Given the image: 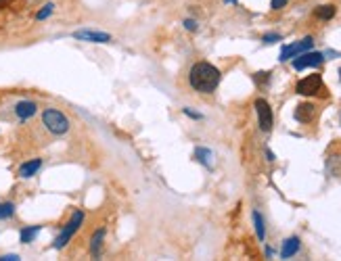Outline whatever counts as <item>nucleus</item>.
<instances>
[{
  "mask_svg": "<svg viewBox=\"0 0 341 261\" xmlns=\"http://www.w3.org/2000/svg\"><path fill=\"white\" fill-rule=\"evenodd\" d=\"M220 71L218 67H214L212 63H195L189 71V84L193 90H197L201 94H212L220 84Z\"/></svg>",
  "mask_w": 341,
  "mask_h": 261,
  "instance_id": "nucleus-1",
  "label": "nucleus"
},
{
  "mask_svg": "<svg viewBox=\"0 0 341 261\" xmlns=\"http://www.w3.org/2000/svg\"><path fill=\"white\" fill-rule=\"evenodd\" d=\"M42 123L46 125V130L57 134V136H61V134H65L69 130V119L57 109H46L42 113Z\"/></svg>",
  "mask_w": 341,
  "mask_h": 261,
  "instance_id": "nucleus-2",
  "label": "nucleus"
},
{
  "mask_svg": "<svg viewBox=\"0 0 341 261\" xmlns=\"http://www.w3.org/2000/svg\"><path fill=\"white\" fill-rule=\"evenodd\" d=\"M82 221H84V213L82 211H73V215H72V219L67 221L65 224V228L61 230V234L55 238V242H52V247L55 249H63L65 244L73 238V234L77 232V228L82 226Z\"/></svg>",
  "mask_w": 341,
  "mask_h": 261,
  "instance_id": "nucleus-3",
  "label": "nucleus"
},
{
  "mask_svg": "<svg viewBox=\"0 0 341 261\" xmlns=\"http://www.w3.org/2000/svg\"><path fill=\"white\" fill-rule=\"evenodd\" d=\"M297 94H301V96H316L318 92H322V77L318 73L314 75H308L304 77V80L297 82Z\"/></svg>",
  "mask_w": 341,
  "mask_h": 261,
  "instance_id": "nucleus-4",
  "label": "nucleus"
},
{
  "mask_svg": "<svg viewBox=\"0 0 341 261\" xmlns=\"http://www.w3.org/2000/svg\"><path fill=\"white\" fill-rule=\"evenodd\" d=\"M255 111H258V121H260L262 132H270L274 123V117H272V109H270L268 100H264V98L255 100Z\"/></svg>",
  "mask_w": 341,
  "mask_h": 261,
  "instance_id": "nucleus-5",
  "label": "nucleus"
},
{
  "mask_svg": "<svg viewBox=\"0 0 341 261\" xmlns=\"http://www.w3.org/2000/svg\"><path fill=\"white\" fill-rule=\"evenodd\" d=\"M324 61V54L322 52H301L297 54L295 59H293V67H295L297 71L306 69V67H318L320 63Z\"/></svg>",
  "mask_w": 341,
  "mask_h": 261,
  "instance_id": "nucleus-6",
  "label": "nucleus"
},
{
  "mask_svg": "<svg viewBox=\"0 0 341 261\" xmlns=\"http://www.w3.org/2000/svg\"><path fill=\"white\" fill-rule=\"evenodd\" d=\"M314 46V40L312 38H304L301 42H295V44H289V46H285L283 48V52H281V61L285 63V61H289V59H295L297 54H301V52H306V50H310Z\"/></svg>",
  "mask_w": 341,
  "mask_h": 261,
  "instance_id": "nucleus-7",
  "label": "nucleus"
},
{
  "mask_svg": "<svg viewBox=\"0 0 341 261\" xmlns=\"http://www.w3.org/2000/svg\"><path fill=\"white\" fill-rule=\"evenodd\" d=\"M73 38H77V40H86V42H97V44L111 42V36L109 34H105V31H92V29L73 31Z\"/></svg>",
  "mask_w": 341,
  "mask_h": 261,
  "instance_id": "nucleus-8",
  "label": "nucleus"
},
{
  "mask_svg": "<svg viewBox=\"0 0 341 261\" xmlns=\"http://www.w3.org/2000/svg\"><path fill=\"white\" fill-rule=\"evenodd\" d=\"M293 117H295L297 121H301V123L312 121L314 117H316V107L312 105V102H301V105L295 107V113H293Z\"/></svg>",
  "mask_w": 341,
  "mask_h": 261,
  "instance_id": "nucleus-9",
  "label": "nucleus"
},
{
  "mask_svg": "<svg viewBox=\"0 0 341 261\" xmlns=\"http://www.w3.org/2000/svg\"><path fill=\"white\" fill-rule=\"evenodd\" d=\"M299 247H301V240L297 238V236H291V238H287V240L283 242L281 257H283V259H289V257H293V255H295V253L299 251Z\"/></svg>",
  "mask_w": 341,
  "mask_h": 261,
  "instance_id": "nucleus-10",
  "label": "nucleus"
},
{
  "mask_svg": "<svg viewBox=\"0 0 341 261\" xmlns=\"http://www.w3.org/2000/svg\"><path fill=\"white\" fill-rule=\"evenodd\" d=\"M36 102H32V100H21V102H17V107H15V113H17V117L19 119H27V117H32L34 113H36Z\"/></svg>",
  "mask_w": 341,
  "mask_h": 261,
  "instance_id": "nucleus-11",
  "label": "nucleus"
},
{
  "mask_svg": "<svg viewBox=\"0 0 341 261\" xmlns=\"http://www.w3.org/2000/svg\"><path fill=\"white\" fill-rule=\"evenodd\" d=\"M193 157L201 163V165H205V167H212L214 165V155L209 148H203V146H197L195 148V153H193Z\"/></svg>",
  "mask_w": 341,
  "mask_h": 261,
  "instance_id": "nucleus-12",
  "label": "nucleus"
},
{
  "mask_svg": "<svg viewBox=\"0 0 341 261\" xmlns=\"http://www.w3.org/2000/svg\"><path fill=\"white\" fill-rule=\"evenodd\" d=\"M40 167H42V159H32V161L23 163L21 167H19V176L21 178H32Z\"/></svg>",
  "mask_w": 341,
  "mask_h": 261,
  "instance_id": "nucleus-13",
  "label": "nucleus"
},
{
  "mask_svg": "<svg viewBox=\"0 0 341 261\" xmlns=\"http://www.w3.org/2000/svg\"><path fill=\"white\" fill-rule=\"evenodd\" d=\"M42 230V226H27V228H23V230L19 232V240L23 244H27V242H34V238L38 234H40Z\"/></svg>",
  "mask_w": 341,
  "mask_h": 261,
  "instance_id": "nucleus-14",
  "label": "nucleus"
},
{
  "mask_svg": "<svg viewBox=\"0 0 341 261\" xmlns=\"http://www.w3.org/2000/svg\"><path fill=\"white\" fill-rule=\"evenodd\" d=\"M103 238H105V230H97L95 236H92V242H90L92 257H98L100 255V244H103Z\"/></svg>",
  "mask_w": 341,
  "mask_h": 261,
  "instance_id": "nucleus-15",
  "label": "nucleus"
},
{
  "mask_svg": "<svg viewBox=\"0 0 341 261\" xmlns=\"http://www.w3.org/2000/svg\"><path fill=\"white\" fill-rule=\"evenodd\" d=\"M253 224H255V234H258L260 240L266 238V226H264V217H262L260 211H253Z\"/></svg>",
  "mask_w": 341,
  "mask_h": 261,
  "instance_id": "nucleus-16",
  "label": "nucleus"
},
{
  "mask_svg": "<svg viewBox=\"0 0 341 261\" xmlns=\"http://www.w3.org/2000/svg\"><path fill=\"white\" fill-rule=\"evenodd\" d=\"M335 13H337V9H335L333 4H324V6H318L314 15H316L318 19H322V21H329V19L335 17Z\"/></svg>",
  "mask_w": 341,
  "mask_h": 261,
  "instance_id": "nucleus-17",
  "label": "nucleus"
},
{
  "mask_svg": "<svg viewBox=\"0 0 341 261\" xmlns=\"http://www.w3.org/2000/svg\"><path fill=\"white\" fill-rule=\"evenodd\" d=\"M13 213H15L13 203H0V219H9Z\"/></svg>",
  "mask_w": 341,
  "mask_h": 261,
  "instance_id": "nucleus-18",
  "label": "nucleus"
},
{
  "mask_svg": "<svg viewBox=\"0 0 341 261\" xmlns=\"http://www.w3.org/2000/svg\"><path fill=\"white\" fill-rule=\"evenodd\" d=\"M52 11H55V4H52V2L44 4V6H42V11H38L36 19H38V21H42V19H46V17H50V13H52Z\"/></svg>",
  "mask_w": 341,
  "mask_h": 261,
  "instance_id": "nucleus-19",
  "label": "nucleus"
},
{
  "mask_svg": "<svg viewBox=\"0 0 341 261\" xmlns=\"http://www.w3.org/2000/svg\"><path fill=\"white\" fill-rule=\"evenodd\" d=\"M253 80L258 86H266L270 82V71H258V73L253 75Z\"/></svg>",
  "mask_w": 341,
  "mask_h": 261,
  "instance_id": "nucleus-20",
  "label": "nucleus"
},
{
  "mask_svg": "<svg viewBox=\"0 0 341 261\" xmlns=\"http://www.w3.org/2000/svg\"><path fill=\"white\" fill-rule=\"evenodd\" d=\"M283 38H281V34H266L264 38H262V42L264 44H274V42H281Z\"/></svg>",
  "mask_w": 341,
  "mask_h": 261,
  "instance_id": "nucleus-21",
  "label": "nucleus"
},
{
  "mask_svg": "<svg viewBox=\"0 0 341 261\" xmlns=\"http://www.w3.org/2000/svg\"><path fill=\"white\" fill-rule=\"evenodd\" d=\"M287 2H289V0H272V2H270V9L278 11V9H283V6H287Z\"/></svg>",
  "mask_w": 341,
  "mask_h": 261,
  "instance_id": "nucleus-22",
  "label": "nucleus"
},
{
  "mask_svg": "<svg viewBox=\"0 0 341 261\" xmlns=\"http://www.w3.org/2000/svg\"><path fill=\"white\" fill-rule=\"evenodd\" d=\"M184 27H187L189 31H195V29H197V21H193V19H187V21H184Z\"/></svg>",
  "mask_w": 341,
  "mask_h": 261,
  "instance_id": "nucleus-23",
  "label": "nucleus"
},
{
  "mask_svg": "<svg viewBox=\"0 0 341 261\" xmlns=\"http://www.w3.org/2000/svg\"><path fill=\"white\" fill-rule=\"evenodd\" d=\"M184 113L189 117H193V119H201V113H195V111H191V109H184Z\"/></svg>",
  "mask_w": 341,
  "mask_h": 261,
  "instance_id": "nucleus-24",
  "label": "nucleus"
},
{
  "mask_svg": "<svg viewBox=\"0 0 341 261\" xmlns=\"http://www.w3.org/2000/svg\"><path fill=\"white\" fill-rule=\"evenodd\" d=\"M19 257L17 255H2V257H0V261H17Z\"/></svg>",
  "mask_w": 341,
  "mask_h": 261,
  "instance_id": "nucleus-25",
  "label": "nucleus"
},
{
  "mask_svg": "<svg viewBox=\"0 0 341 261\" xmlns=\"http://www.w3.org/2000/svg\"><path fill=\"white\" fill-rule=\"evenodd\" d=\"M266 157H268V161H274V155H272V151H266Z\"/></svg>",
  "mask_w": 341,
  "mask_h": 261,
  "instance_id": "nucleus-26",
  "label": "nucleus"
},
{
  "mask_svg": "<svg viewBox=\"0 0 341 261\" xmlns=\"http://www.w3.org/2000/svg\"><path fill=\"white\" fill-rule=\"evenodd\" d=\"M224 2H237V0H224Z\"/></svg>",
  "mask_w": 341,
  "mask_h": 261,
  "instance_id": "nucleus-27",
  "label": "nucleus"
},
{
  "mask_svg": "<svg viewBox=\"0 0 341 261\" xmlns=\"http://www.w3.org/2000/svg\"><path fill=\"white\" fill-rule=\"evenodd\" d=\"M339 80H341V69H339Z\"/></svg>",
  "mask_w": 341,
  "mask_h": 261,
  "instance_id": "nucleus-28",
  "label": "nucleus"
},
{
  "mask_svg": "<svg viewBox=\"0 0 341 261\" xmlns=\"http://www.w3.org/2000/svg\"><path fill=\"white\" fill-rule=\"evenodd\" d=\"M0 2H2V0H0Z\"/></svg>",
  "mask_w": 341,
  "mask_h": 261,
  "instance_id": "nucleus-29",
  "label": "nucleus"
}]
</instances>
